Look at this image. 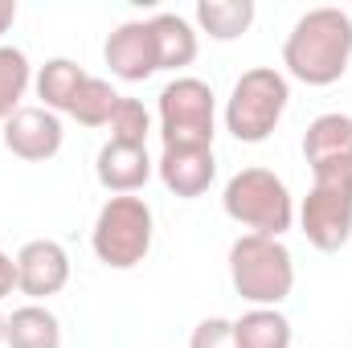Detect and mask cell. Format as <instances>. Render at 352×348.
Masks as SVG:
<instances>
[{
  "instance_id": "obj_16",
  "label": "cell",
  "mask_w": 352,
  "mask_h": 348,
  "mask_svg": "<svg viewBox=\"0 0 352 348\" xmlns=\"http://www.w3.org/2000/svg\"><path fill=\"white\" fill-rule=\"evenodd\" d=\"M254 0H197V29L213 41H238L254 25Z\"/></svg>"
},
{
  "instance_id": "obj_10",
  "label": "cell",
  "mask_w": 352,
  "mask_h": 348,
  "mask_svg": "<svg viewBox=\"0 0 352 348\" xmlns=\"http://www.w3.org/2000/svg\"><path fill=\"white\" fill-rule=\"evenodd\" d=\"M102 58H107V66L119 83H148L160 70L152 25L148 21H123L119 29H111V37L102 45Z\"/></svg>"
},
{
  "instance_id": "obj_23",
  "label": "cell",
  "mask_w": 352,
  "mask_h": 348,
  "mask_svg": "<svg viewBox=\"0 0 352 348\" xmlns=\"http://www.w3.org/2000/svg\"><path fill=\"white\" fill-rule=\"evenodd\" d=\"M12 291H16V262L0 250V299L12 295Z\"/></svg>"
},
{
  "instance_id": "obj_9",
  "label": "cell",
  "mask_w": 352,
  "mask_h": 348,
  "mask_svg": "<svg viewBox=\"0 0 352 348\" xmlns=\"http://www.w3.org/2000/svg\"><path fill=\"white\" fill-rule=\"evenodd\" d=\"M66 144V131H62V119L45 107H21L8 123H4V148L16 156V160H29V164H45L62 152Z\"/></svg>"
},
{
  "instance_id": "obj_13",
  "label": "cell",
  "mask_w": 352,
  "mask_h": 348,
  "mask_svg": "<svg viewBox=\"0 0 352 348\" xmlns=\"http://www.w3.org/2000/svg\"><path fill=\"white\" fill-rule=\"evenodd\" d=\"M303 160L307 168L352 164V115H340V111L316 115L303 131Z\"/></svg>"
},
{
  "instance_id": "obj_1",
  "label": "cell",
  "mask_w": 352,
  "mask_h": 348,
  "mask_svg": "<svg viewBox=\"0 0 352 348\" xmlns=\"http://www.w3.org/2000/svg\"><path fill=\"white\" fill-rule=\"evenodd\" d=\"M352 62V17L344 8H307L287 41H283V66L303 87H332L349 74Z\"/></svg>"
},
{
  "instance_id": "obj_20",
  "label": "cell",
  "mask_w": 352,
  "mask_h": 348,
  "mask_svg": "<svg viewBox=\"0 0 352 348\" xmlns=\"http://www.w3.org/2000/svg\"><path fill=\"white\" fill-rule=\"evenodd\" d=\"M119 90L111 87L107 78H94V74H87V83L78 87V94H74V102H70V119H78L82 127H107L111 123V115H115V107H119Z\"/></svg>"
},
{
  "instance_id": "obj_7",
  "label": "cell",
  "mask_w": 352,
  "mask_h": 348,
  "mask_svg": "<svg viewBox=\"0 0 352 348\" xmlns=\"http://www.w3.org/2000/svg\"><path fill=\"white\" fill-rule=\"evenodd\" d=\"M217 98L201 78L180 74L160 90V140L164 148H213Z\"/></svg>"
},
{
  "instance_id": "obj_2",
  "label": "cell",
  "mask_w": 352,
  "mask_h": 348,
  "mask_svg": "<svg viewBox=\"0 0 352 348\" xmlns=\"http://www.w3.org/2000/svg\"><path fill=\"white\" fill-rule=\"evenodd\" d=\"M221 209L246 234H263V238H283L295 221V197L287 180L270 168L234 173L221 188Z\"/></svg>"
},
{
  "instance_id": "obj_6",
  "label": "cell",
  "mask_w": 352,
  "mask_h": 348,
  "mask_svg": "<svg viewBox=\"0 0 352 348\" xmlns=\"http://www.w3.org/2000/svg\"><path fill=\"white\" fill-rule=\"evenodd\" d=\"M152 238H156V217H152V205L144 197H107V205L98 209L94 217V230H90V246H94V259L111 270H131L148 259L152 250Z\"/></svg>"
},
{
  "instance_id": "obj_24",
  "label": "cell",
  "mask_w": 352,
  "mask_h": 348,
  "mask_svg": "<svg viewBox=\"0 0 352 348\" xmlns=\"http://www.w3.org/2000/svg\"><path fill=\"white\" fill-rule=\"evenodd\" d=\"M12 21H16V0H0V37L12 29Z\"/></svg>"
},
{
  "instance_id": "obj_21",
  "label": "cell",
  "mask_w": 352,
  "mask_h": 348,
  "mask_svg": "<svg viewBox=\"0 0 352 348\" xmlns=\"http://www.w3.org/2000/svg\"><path fill=\"white\" fill-rule=\"evenodd\" d=\"M107 127H111V140H115V144H140V148H148L152 115H148V107H144L140 98H127V94H123Z\"/></svg>"
},
{
  "instance_id": "obj_12",
  "label": "cell",
  "mask_w": 352,
  "mask_h": 348,
  "mask_svg": "<svg viewBox=\"0 0 352 348\" xmlns=\"http://www.w3.org/2000/svg\"><path fill=\"white\" fill-rule=\"evenodd\" d=\"M156 173L173 197L192 201V197L209 193V184L217 176V160H213V148H164L156 160Z\"/></svg>"
},
{
  "instance_id": "obj_18",
  "label": "cell",
  "mask_w": 352,
  "mask_h": 348,
  "mask_svg": "<svg viewBox=\"0 0 352 348\" xmlns=\"http://www.w3.org/2000/svg\"><path fill=\"white\" fill-rule=\"evenodd\" d=\"M234 336L238 348H291L295 332L291 320L278 307H250L234 320Z\"/></svg>"
},
{
  "instance_id": "obj_25",
  "label": "cell",
  "mask_w": 352,
  "mask_h": 348,
  "mask_svg": "<svg viewBox=\"0 0 352 348\" xmlns=\"http://www.w3.org/2000/svg\"><path fill=\"white\" fill-rule=\"evenodd\" d=\"M4 320H8V316L0 312V348H4Z\"/></svg>"
},
{
  "instance_id": "obj_11",
  "label": "cell",
  "mask_w": 352,
  "mask_h": 348,
  "mask_svg": "<svg viewBox=\"0 0 352 348\" xmlns=\"http://www.w3.org/2000/svg\"><path fill=\"white\" fill-rule=\"evenodd\" d=\"M156 173V160L148 156V148H140V144H115V140H107L102 148H98V156H94V176H98V184L111 193V197H131V193H140L148 180Z\"/></svg>"
},
{
  "instance_id": "obj_19",
  "label": "cell",
  "mask_w": 352,
  "mask_h": 348,
  "mask_svg": "<svg viewBox=\"0 0 352 348\" xmlns=\"http://www.w3.org/2000/svg\"><path fill=\"white\" fill-rule=\"evenodd\" d=\"M29 87H33V66H29L25 50L0 45V127L21 111V98Z\"/></svg>"
},
{
  "instance_id": "obj_14",
  "label": "cell",
  "mask_w": 352,
  "mask_h": 348,
  "mask_svg": "<svg viewBox=\"0 0 352 348\" xmlns=\"http://www.w3.org/2000/svg\"><path fill=\"white\" fill-rule=\"evenodd\" d=\"M4 348H62V320L45 303H25L4 320Z\"/></svg>"
},
{
  "instance_id": "obj_8",
  "label": "cell",
  "mask_w": 352,
  "mask_h": 348,
  "mask_svg": "<svg viewBox=\"0 0 352 348\" xmlns=\"http://www.w3.org/2000/svg\"><path fill=\"white\" fill-rule=\"evenodd\" d=\"M12 262H16V291L29 295L33 303H41V299H50V295L66 291V283H70V254H66V246L54 242V238H33V242H25Z\"/></svg>"
},
{
  "instance_id": "obj_4",
  "label": "cell",
  "mask_w": 352,
  "mask_h": 348,
  "mask_svg": "<svg viewBox=\"0 0 352 348\" xmlns=\"http://www.w3.org/2000/svg\"><path fill=\"white\" fill-rule=\"evenodd\" d=\"M287 102H291L287 74L274 66H254L234 83L230 98H226V131L238 144H263L283 123Z\"/></svg>"
},
{
  "instance_id": "obj_22",
  "label": "cell",
  "mask_w": 352,
  "mask_h": 348,
  "mask_svg": "<svg viewBox=\"0 0 352 348\" xmlns=\"http://www.w3.org/2000/svg\"><path fill=\"white\" fill-rule=\"evenodd\" d=\"M188 348H238V336H234V320L226 316H209L192 328L188 336Z\"/></svg>"
},
{
  "instance_id": "obj_3",
  "label": "cell",
  "mask_w": 352,
  "mask_h": 348,
  "mask_svg": "<svg viewBox=\"0 0 352 348\" xmlns=\"http://www.w3.org/2000/svg\"><path fill=\"white\" fill-rule=\"evenodd\" d=\"M230 283L250 307H278L295 291V259L283 238L242 234L230 246Z\"/></svg>"
},
{
  "instance_id": "obj_15",
  "label": "cell",
  "mask_w": 352,
  "mask_h": 348,
  "mask_svg": "<svg viewBox=\"0 0 352 348\" xmlns=\"http://www.w3.org/2000/svg\"><path fill=\"white\" fill-rule=\"evenodd\" d=\"M148 25H152V37H156L160 70L192 66V58H197V29H192V21H184L180 12H156Z\"/></svg>"
},
{
  "instance_id": "obj_17",
  "label": "cell",
  "mask_w": 352,
  "mask_h": 348,
  "mask_svg": "<svg viewBox=\"0 0 352 348\" xmlns=\"http://www.w3.org/2000/svg\"><path fill=\"white\" fill-rule=\"evenodd\" d=\"M82 83H87V70L78 62H70V58H50L33 74V90H37L41 107L54 111V115L58 111H70V102H74V94H78Z\"/></svg>"
},
{
  "instance_id": "obj_5",
  "label": "cell",
  "mask_w": 352,
  "mask_h": 348,
  "mask_svg": "<svg viewBox=\"0 0 352 348\" xmlns=\"http://www.w3.org/2000/svg\"><path fill=\"white\" fill-rule=\"evenodd\" d=\"M299 230L324 254H336V250L349 246V238H352V164L311 168V188H307V197L299 205Z\"/></svg>"
}]
</instances>
